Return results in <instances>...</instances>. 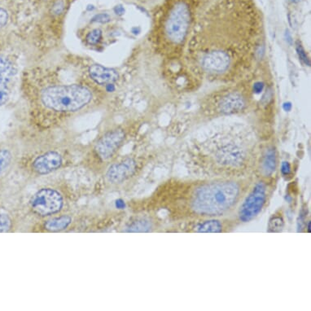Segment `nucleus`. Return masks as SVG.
<instances>
[{
  "label": "nucleus",
  "mask_w": 311,
  "mask_h": 311,
  "mask_svg": "<svg viewBox=\"0 0 311 311\" xmlns=\"http://www.w3.org/2000/svg\"><path fill=\"white\" fill-rule=\"evenodd\" d=\"M33 111L68 116L89 108L100 98L99 89L84 83L59 84L47 82L33 89Z\"/></svg>",
  "instance_id": "2"
},
{
  "label": "nucleus",
  "mask_w": 311,
  "mask_h": 311,
  "mask_svg": "<svg viewBox=\"0 0 311 311\" xmlns=\"http://www.w3.org/2000/svg\"><path fill=\"white\" fill-rule=\"evenodd\" d=\"M292 2H298V1H299V0H291Z\"/></svg>",
  "instance_id": "30"
},
{
  "label": "nucleus",
  "mask_w": 311,
  "mask_h": 311,
  "mask_svg": "<svg viewBox=\"0 0 311 311\" xmlns=\"http://www.w3.org/2000/svg\"><path fill=\"white\" fill-rule=\"evenodd\" d=\"M71 222L72 218L70 216H60V217L52 218L45 222L44 228L47 231H53V232L64 231L69 227Z\"/></svg>",
  "instance_id": "14"
},
{
  "label": "nucleus",
  "mask_w": 311,
  "mask_h": 311,
  "mask_svg": "<svg viewBox=\"0 0 311 311\" xmlns=\"http://www.w3.org/2000/svg\"><path fill=\"white\" fill-rule=\"evenodd\" d=\"M195 20L185 47L195 75L235 82L252 69L262 47V19L250 0H218Z\"/></svg>",
  "instance_id": "1"
},
{
  "label": "nucleus",
  "mask_w": 311,
  "mask_h": 311,
  "mask_svg": "<svg viewBox=\"0 0 311 311\" xmlns=\"http://www.w3.org/2000/svg\"><path fill=\"white\" fill-rule=\"evenodd\" d=\"M102 30L98 29V28H96V29H92V30L87 33L85 40L87 42V44L91 45V46H96V45H98L102 41Z\"/></svg>",
  "instance_id": "19"
},
{
  "label": "nucleus",
  "mask_w": 311,
  "mask_h": 311,
  "mask_svg": "<svg viewBox=\"0 0 311 311\" xmlns=\"http://www.w3.org/2000/svg\"><path fill=\"white\" fill-rule=\"evenodd\" d=\"M9 16L7 11L2 7H0V28L4 27L8 22Z\"/></svg>",
  "instance_id": "25"
},
{
  "label": "nucleus",
  "mask_w": 311,
  "mask_h": 311,
  "mask_svg": "<svg viewBox=\"0 0 311 311\" xmlns=\"http://www.w3.org/2000/svg\"><path fill=\"white\" fill-rule=\"evenodd\" d=\"M216 158L220 164L236 166L245 160V152L236 144L229 143L218 148L216 152Z\"/></svg>",
  "instance_id": "12"
},
{
  "label": "nucleus",
  "mask_w": 311,
  "mask_h": 311,
  "mask_svg": "<svg viewBox=\"0 0 311 311\" xmlns=\"http://www.w3.org/2000/svg\"><path fill=\"white\" fill-rule=\"evenodd\" d=\"M297 51H298V56H299V58L302 60V61L304 62L306 65H309L310 66L311 62H310L309 57L307 56V52L305 51L303 45L301 44L299 41L297 42Z\"/></svg>",
  "instance_id": "22"
},
{
  "label": "nucleus",
  "mask_w": 311,
  "mask_h": 311,
  "mask_svg": "<svg viewBox=\"0 0 311 311\" xmlns=\"http://www.w3.org/2000/svg\"><path fill=\"white\" fill-rule=\"evenodd\" d=\"M65 3L64 0H57L51 8V12L54 16H60L65 10Z\"/></svg>",
  "instance_id": "23"
},
{
  "label": "nucleus",
  "mask_w": 311,
  "mask_h": 311,
  "mask_svg": "<svg viewBox=\"0 0 311 311\" xmlns=\"http://www.w3.org/2000/svg\"><path fill=\"white\" fill-rule=\"evenodd\" d=\"M64 205L61 194L55 189L42 188L37 191L30 200L33 211L38 215H52L59 213Z\"/></svg>",
  "instance_id": "7"
},
{
  "label": "nucleus",
  "mask_w": 311,
  "mask_h": 311,
  "mask_svg": "<svg viewBox=\"0 0 311 311\" xmlns=\"http://www.w3.org/2000/svg\"><path fill=\"white\" fill-rule=\"evenodd\" d=\"M153 228V222L148 218H137L127 225L125 228V232L129 233H140L149 232Z\"/></svg>",
  "instance_id": "16"
},
{
  "label": "nucleus",
  "mask_w": 311,
  "mask_h": 311,
  "mask_svg": "<svg viewBox=\"0 0 311 311\" xmlns=\"http://www.w3.org/2000/svg\"><path fill=\"white\" fill-rule=\"evenodd\" d=\"M137 168V161L134 158H125L112 164L107 170L105 177L107 181L111 184H121L135 175Z\"/></svg>",
  "instance_id": "9"
},
{
  "label": "nucleus",
  "mask_w": 311,
  "mask_h": 311,
  "mask_svg": "<svg viewBox=\"0 0 311 311\" xmlns=\"http://www.w3.org/2000/svg\"><path fill=\"white\" fill-rule=\"evenodd\" d=\"M195 20L188 0H175L155 33L156 42L161 51L173 56L184 51Z\"/></svg>",
  "instance_id": "3"
},
{
  "label": "nucleus",
  "mask_w": 311,
  "mask_h": 311,
  "mask_svg": "<svg viewBox=\"0 0 311 311\" xmlns=\"http://www.w3.org/2000/svg\"><path fill=\"white\" fill-rule=\"evenodd\" d=\"M116 12L117 14H123L124 13V8L123 7H121V6H117L115 8Z\"/></svg>",
  "instance_id": "27"
},
{
  "label": "nucleus",
  "mask_w": 311,
  "mask_h": 311,
  "mask_svg": "<svg viewBox=\"0 0 311 311\" xmlns=\"http://www.w3.org/2000/svg\"><path fill=\"white\" fill-rule=\"evenodd\" d=\"M239 195L240 187L236 182H211L200 186L194 191L191 208L201 215H221L236 204Z\"/></svg>",
  "instance_id": "4"
},
{
  "label": "nucleus",
  "mask_w": 311,
  "mask_h": 311,
  "mask_svg": "<svg viewBox=\"0 0 311 311\" xmlns=\"http://www.w3.org/2000/svg\"><path fill=\"white\" fill-rule=\"evenodd\" d=\"M11 227V220L10 217L5 213H0V233L8 232Z\"/></svg>",
  "instance_id": "21"
},
{
  "label": "nucleus",
  "mask_w": 311,
  "mask_h": 311,
  "mask_svg": "<svg viewBox=\"0 0 311 311\" xmlns=\"http://www.w3.org/2000/svg\"><path fill=\"white\" fill-rule=\"evenodd\" d=\"M285 199H286L287 201H288V202H291L292 201V197L291 196H289V195H286V196H285Z\"/></svg>",
  "instance_id": "29"
},
{
  "label": "nucleus",
  "mask_w": 311,
  "mask_h": 311,
  "mask_svg": "<svg viewBox=\"0 0 311 311\" xmlns=\"http://www.w3.org/2000/svg\"><path fill=\"white\" fill-rule=\"evenodd\" d=\"M249 92L238 86L216 91L205 101L202 106L203 110L220 116L241 114L250 104Z\"/></svg>",
  "instance_id": "5"
},
{
  "label": "nucleus",
  "mask_w": 311,
  "mask_h": 311,
  "mask_svg": "<svg viewBox=\"0 0 311 311\" xmlns=\"http://www.w3.org/2000/svg\"><path fill=\"white\" fill-rule=\"evenodd\" d=\"M307 231H308V232H309V233H311V222H307Z\"/></svg>",
  "instance_id": "28"
},
{
  "label": "nucleus",
  "mask_w": 311,
  "mask_h": 311,
  "mask_svg": "<svg viewBox=\"0 0 311 311\" xmlns=\"http://www.w3.org/2000/svg\"><path fill=\"white\" fill-rule=\"evenodd\" d=\"M281 173L283 175H289L291 173V165L288 161H283L281 164Z\"/></svg>",
  "instance_id": "26"
},
{
  "label": "nucleus",
  "mask_w": 311,
  "mask_h": 311,
  "mask_svg": "<svg viewBox=\"0 0 311 311\" xmlns=\"http://www.w3.org/2000/svg\"><path fill=\"white\" fill-rule=\"evenodd\" d=\"M285 222L280 216H274L270 219L268 223V231L269 232H279L282 231Z\"/></svg>",
  "instance_id": "20"
},
{
  "label": "nucleus",
  "mask_w": 311,
  "mask_h": 311,
  "mask_svg": "<svg viewBox=\"0 0 311 311\" xmlns=\"http://www.w3.org/2000/svg\"><path fill=\"white\" fill-rule=\"evenodd\" d=\"M195 231L200 233H219L222 231V225L220 221L210 219L198 225Z\"/></svg>",
  "instance_id": "17"
},
{
  "label": "nucleus",
  "mask_w": 311,
  "mask_h": 311,
  "mask_svg": "<svg viewBox=\"0 0 311 311\" xmlns=\"http://www.w3.org/2000/svg\"><path fill=\"white\" fill-rule=\"evenodd\" d=\"M127 133L122 127H115L103 134L94 145L95 155L101 161H109L124 144Z\"/></svg>",
  "instance_id": "6"
},
{
  "label": "nucleus",
  "mask_w": 311,
  "mask_h": 311,
  "mask_svg": "<svg viewBox=\"0 0 311 311\" xmlns=\"http://www.w3.org/2000/svg\"><path fill=\"white\" fill-rule=\"evenodd\" d=\"M110 20H111V17H110L109 14L101 13L94 16L91 21L92 22L102 23V24H104V23L109 22Z\"/></svg>",
  "instance_id": "24"
},
{
  "label": "nucleus",
  "mask_w": 311,
  "mask_h": 311,
  "mask_svg": "<svg viewBox=\"0 0 311 311\" xmlns=\"http://www.w3.org/2000/svg\"><path fill=\"white\" fill-rule=\"evenodd\" d=\"M87 72L91 81L99 86H111L120 78L118 70L100 64L90 65Z\"/></svg>",
  "instance_id": "13"
},
{
  "label": "nucleus",
  "mask_w": 311,
  "mask_h": 311,
  "mask_svg": "<svg viewBox=\"0 0 311 311\" xmlns=\"http://www.w3.org/2000/svg\"><path fill=\"white\" fill-rule=\"evenodd\" d=\"M13 162V154L7 148L0 149V177L10 169Z\"/></svg>",
  "instance_id": "18"
},
{
  "label": "nucleus",
  "mask_w": 311,
  "mask_h": 311,
  "mask_svg": "<svg viewBox=\"0 0 311 311\" xmlns=\"http://www.w3.org/2000/svg\"><path fill=\"white\" fill-rule=\"evenodd\" d=\"M63 164V156L57 151H47L34 158L32 169L38 174L44 175L60 169Z\"/></svg>",
  "instance_id": "11"
},
{
  "label": "nucleus",
  "mask_w": 311,
  "mask_h": 311,
  "mask_svg": "<svg viewBox=\"0 0 311 311\" xmlns=\"http://www.w3.org/2000/svg\"><path fill=\"white\" fill-rule=\"evenodd\" d=\"M16 66L6 56H0V107L4 105L11 94V84L16 75Z\"/></svg>",
  "instance_id": "10"
},
{
  "label": "nucleus",
  "mask_w": 311,
  "mask_h": 311,
  "mask_svg": "<svg viewBox=\"0 0 311 311\" xmlns=\"http://www.w3.org/2000/svg\"><path fill=\"white\" fill-rule=\"evenodd\" d=\"M267 190L265 182L261 181L256 183L240 206L239 218L241 222H250L260 213L267 200Z\"/></svg>",
  "instance_id": "8"
},
{
  "label": "nucleus",
  "mask_w": 311,
  "mask_h": 311,
  "mask_svg": "<svg viewBox=\"0 0 311 311\" xmlns=\"http://www.w3.org/2000/svg\"><path fill=\"white\" fill-rule=\"evenodd\" d=\"M276 169V152L273 147L269 148L265 153L262 160V170L266 176H271Z\"/></svg>",
  "instance_id": "15"
}]
</instances>
